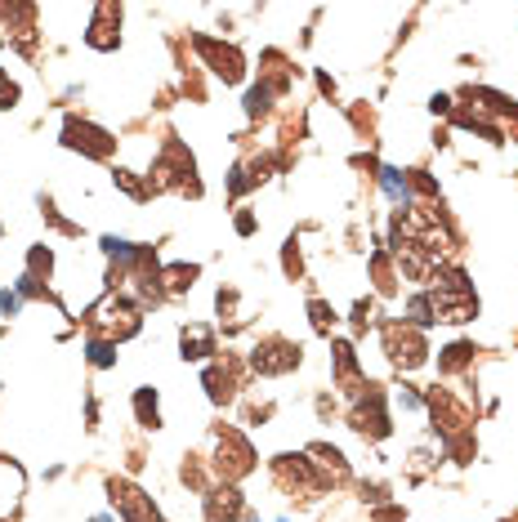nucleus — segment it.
Wrapping results in <instances>:
<instances>
[{
	"instance_id": "6e6552de",
	"label": "nucleus",
	"mask_w": 518,
	"mask_h": 522,
	"mask_svg": "<svg viewBox=\"0 0 518 522\" xmlns=\"http://www.w3.org/2000/svg\"><path fill=\"white\" fill-rule=\"evenodd\" d=\"M192 277H197V268H192V263H175V268H165V286H170V291H188Z\"/></svg>"
},
{
	"instance_id": "f8f14e48",
	"label": "nucleus",
	"mask_w": 518,
	"mask_h": 522,
	"mask_svg": "<svg viewBox=\"0 0 518 522\" xmlns=\"http://www.w3.org/2000/svg\"><path fill=\"white\" fill-rule=\"evenodd\" d=\"M309 313H313V326L326 335V330H331V308L322 304V299H313V304H309Z\"/></svg>"
},
{
	"instance_id": "1a4fd4ad",
	"label": "nucleus",
	"mask_w": 518,
	"mask_h": 522,
	"mask_svg": "<svg viewBox=\"0 0 518 522\" xmlns=\"http://www.w3.org/2000/svg\"><path fill=\"white\" fill-rule=\"evenodd\" d=\"M135 407H139V419H143V424H157V393H152V389H139Z\"/></svg>"
},
{
	"instance_id": "f257e3e1",
	"label": "nucleus",
	"mask_w": 518,
	"mask_h": 522,
	"mask_svg": "<svg viewBox=\"0 0 518 522\" xmlns=\"http://www.w3.org/2000/svg\"><path fill=\"white\" fill-rule=\"evenodd\" d=\"M90 322H94L98 335H108V340H125V335L139 330V308L130 304V299H103V304L90 313Z\"/></svg>"
},
{
	"instance_id": "f03ea898",
	"label": "nucleus",
	"mask_w": 518,
	"mask_h": 522,
	"mask_svg": "<svg viewBox=\"0 0 518 522\" xmlns=\"http://www.w3.org/2000/svg\"><path fill=\"white\" fill-rule=\"evenodd\" d=\"M384 344H389L393 366H403V370H415L425 362V353H429L415 326H389V330H384Z\"/></svg>"
},
{
	"instance_id": "7ed1b4c3",
	"label": "nucleus",
	"mask_w": 518,
	"mask_h": 522,
	"mask_svg": "<svg viewBox=\"0 0 518 522\" xmlns=\"http://www.w3.org/2000/svg\"><path fill=\"white\" fill-rule=\"evenodd\" d=\"M112 504L130 522H157V509L143 500V491H135V486H125V482H112Z\"/></svg>"
},
{
	"instance_id": "20e7f679",
	"label": "nucleus",
	"mask_w": 518,
	"mask_h": 522,
	"mask_svg": "<svg viewBox=\"0 0 518 522\" xmlns=\"http://www.w3.org/2000/svg\"><path fill=\"white\" fill-rule=\"evenodd\" d=\"M295 362H299V348H291V344H264V348H255V370H264V375H277V370H286Z\"/></svg>"
},
{
	"instance_id": "9b49d317",
	"label": "nucleus",
	"mask_w": 518,
	"mask_h": 522,
	"mask_svg": "<svg viewBox=\"0 0 518 522\" xmlns=\"http://www.w3.org/2000/svg\"><path fill=\"white\" fill-rule=\"evenodd\" d=\"M90 362H94V366H112V362H116V348H112L108 340H94V344H90Z\"/></svg>"
},
{
	"instance_id": "0eeeda50",
	"label": "nucleus",
	"mask_w": 518,
	"mask_h": 522,
	"mask_svg": "<svg viewBox=\"0 0 518 522\" xmlns=\"http://www.w3.org/2000/svg\"><path fill=\"white\" fill-rule=\"evenodd\" d=\"M237 513H242V496L237 491H214L210 496V522H219V518L228 522V518H237Z\"/></svg>"
},
{
	"instance_id": "4468645a",
	"label": "nucleus",
	"mask_w": 518,
	"mask_h": 522,
	"mask_svg": "<svg viewBox=\"0 0 518 522\" xmlns=\"http://www.w3.org/2000/svg\"><path fill=\"white\" fill-rule=\"evenodd\" d=\"M0 313H19V295H9V291H0Z\"/></svg>"
},
{
	"instance_id": "ddd939ff",
	"label": "nucleus",
	"mask_w": 518,
	"mask_h": 522,
	"mask_svg": "<svg viewBox=\"0 0 518 522\" xmlns=\"http://www.w3.org/2000/svg\"><path fill=\"white\" fill-rule=\"evenodd\" d=\"M470 353H474L470 344H451V348H447V357H442V366H460V362H470Z\"/></svg>"
},
{
	"instance_id": "423d86ee",
	"label": "nucleus",
	"mask_w": 518,
	"mask_h": 522,
	"mask_svg": "<svg viewBox=\"0 0 518 522\" xmlns=\"http://www.w3.org/2000/svg\"><path fill=\"white\" fill-rule=\"evenodd\" d=\"M183 344V357H206V353H214V340H210V326H183L179 335Z\"/></svg>"
},
{
	"instance_id": "39448f33",
	"label": "nucleus",
	"mask_w": 518,
	"mask_h": 522,
	"mask_svg": "<svg viewBox=\"0 0 518 522\" xmlns=\"http://www.w3.org/2000/svg\"><path fill=\"white\" fill-rule=\"evenodd\" d=\"M197 49H202V54H206V58L214 63V72H219L224 80H237V76H242V58H237V54H232V49H224V45H214V41H206V36H202V41H197Z\"/></svg>"
},
{
	"instance_id": "9d476101",
	"label": "nucleus",
	"mask_w": 518,
	"mask_h": 522,
	"mask_svg": "<svg viewBox=\"0 0 518 522\" xmlns=\"http://www.w3.org/2000/svg\"><path fill=\"white\" fill-rule=\"evenodd\" d=\"M380 179H384V192H389L393 201H407V179L398 170H380Z\"/></svg>"
}]
</instances>
